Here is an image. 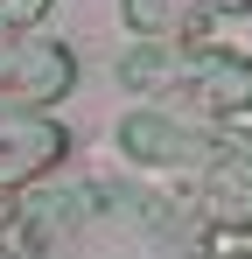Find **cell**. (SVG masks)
Listing matches in <instances>:
<instances>
[{"instance_id": "2", "label": "cell", "mask_w": 252, "mask_h": 259, "mask_svg": "<svg viewBox=\"0 0 252 259\" xmlns=\"http://www.w3.org/2000/svg\"><path fill=\"white\" fill-rule=\"evenodd\" d=\"M175 91L189 105H203V112H245L252 105V63L231 56V49H182Z\"/></svg>"}, {"instance_id": "6", "label": "cell", "mask_w": 252, "mask_h": 259, "mask_svg": "<svg viewBox=\"0 0 252 259\" xmlns=\"http://www.w3.org/2000/svg\"><path fill=\"white\" fill-rule=\"evenodd\" d=\"M42 7H49V0H0V14H7V21H28V14H42Z\"/></svg>"}, {"instance_id": "3", "label": "cell", "mask_w": 252, "mask_h": 259, "mask_svg": "<svg viewBox=\"0 0 252 259\" xmlns=\"http://www.w3.org/2000/svg\"><path fill=\"white\" fill-rule=\"evenodd\" d=\"M56 154H63V133L49 126V119H35V112H21V119L7 126V140H0V189H14V182L42 175Z\"/></svg>"}, {"instance_id": "7", "label": "cell", "mask_w": 252, "mask_h": 259, "mask_svg": "<svg viewBox=\"0 0 252 259\" xmlns=\"http://www.w3.org/2000/svg\"><path fill=\"white\" fill-rule=\"evenodd\" d=\"M7 217H14V196H7V189H0V224H7Z\"/></svg>"}, {"instance_id": "5", "label": "cell", "mask_w": 252, "mask_h": 259, "mask_svg": "<svg viewBox=\"0 0 252 259\" xmlns=\"http://www.w3.org/2000/svg\"><path fill=\"white\" fill-rule=\"evenodd\" d=\"M126 21L140 35H175L189 21V0H126Z\"/></svg>"}, {"instance_id": "8", "label": "cell", "mask_w": 252, "mask_h": 259, "mask_svg": "<svg viewBox=\"0 0 252 259\" xmlns=\"http://www.w3.org/2000/svg\"><path fill=\"white\" fill-rule=\"evenodd\" d=\"M224 259H252V252H224Z\"/></svg>"}, {"instance_id": "9", "label": "cell", "mask_w": 252, "mask_h": 259, "mask_svg": "<svg viewBox=\"0 0 252 259\" xmlns=\"http://www.w3.org/2000/svg\"><path fill=\"white\" fill-rule=\"evenodd\" d=\"M0 35H7V14H0Z\"/></svg>"}, {"instance_id": "4", "label": "cell", "mask_w": 252, "mask_h": 259, "mask_svg": "<svg viewBox=\"0 0 252 259\" xmlns=\"http://www.w3.org/2000/svg\"><path fill=\"white\" fill-rule=\"evenodd\" d=\"M196 210H203V224H217V231H252V175L217 168L203 182V196H196Z\"/></svg>"}, {"instance_id": "1", "label": "cell", "mask_w": 252, "mask_h": 259, "mask_svg": "<svg viewBox=\"0 0 252 259\" xmlns=\"http://www.w3.org/2000/svg\"><path fill=\"white\" fill-rule=\"evenodd\" d=\"M77 77L70 49L49 35H0V105L7 112H35L49 98H63Z\"/></svg>"}]
</instances>
